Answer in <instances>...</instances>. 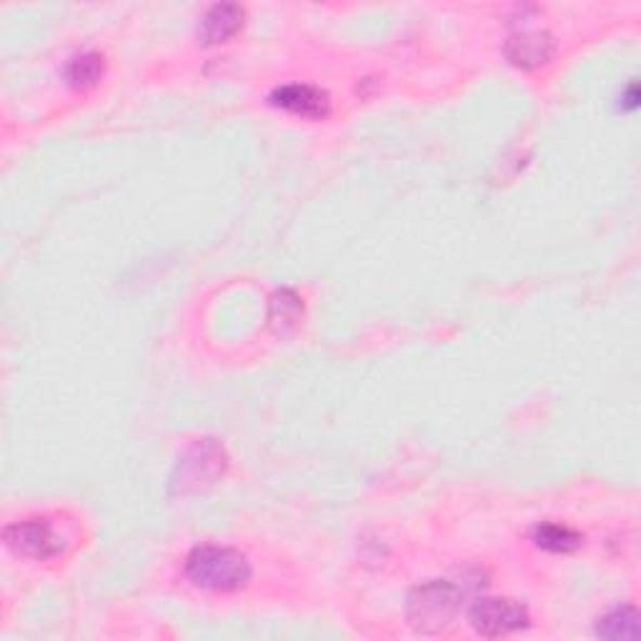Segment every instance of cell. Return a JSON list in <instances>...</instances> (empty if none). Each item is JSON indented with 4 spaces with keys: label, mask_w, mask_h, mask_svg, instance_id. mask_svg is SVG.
<instances>
[{
    "label": "cell",
    "mask_w": 641,
    "mask_h": 641,
    "mask_svg": "<svg viewBox=\"0 0 641 641\" xmlns=\"http://www.w3.org/2000/svg\"><path fill=\"white\" fill-rule=\"evenodd\" d=\"M185 576L206 591H239L251 579L248 559L229 547H198L185 559Z\"/></svg>",
    "instance_id": "6da1fadb"
},
{
    "label": "cell",
    "mask_w": 641,
    "mask_h": 641,
    "mask_svg": "<svg viewBox=\"0 0 641 641\" xmlns=\"http://www.w3.org/2000/svg\"><path fill=\"white\" fill-rule=\"evenodd\" d=\"M459 606L461 594L451 581H428L411 591L406 616L416 634H439L457 616Z\"/></svg>",
    "instance_id": "7a4b0ae2"
},
{
    "label": "cell",
    "mask_w": 641,
    "mask_h": 641,
    "mask_svg": "<svg viewBox=\"0 0 641 641\" xmlns=\"http://www.w3.org/2000/svg\"><path fill=\"white\" fill-rule=\"evenodd\" d=\"M469 619L478 634L493 639L524 629L529 624V612L514 599H482L474 604Z\"/></svg>",
    "instance_id": "3957f363"
},
{
    "label": "cell",
    "mask_w": 641,
    "mask_h": 641,
    "mask_svg": "<svg viewBox=\"0 0 641 641\" xmlns=\"http://www.w3.org/2000/svg\"><path fill=\"white\" fill-rule=\"evenodd\" d=\"M3 541L13 554L28 559H51L63 549V539L53 531V526L38 522V518L8 526Z\"/></svg>",
    "instance_id": "277c9868"
},
{
    "label": "cell",
    "mask_w": 641,
    "mask_h": 641,
    "mask_svg": "<svg viewBox=\"0 0 641 641\" xmlns=\"http://www.w3.org/2000/svg\"><path fill=\"white\" fill-rule=\"evenodd\" d=\"M271 101H273V105H279V108H283V111L296 113V116H302V118H313V120L326 118L329 108H331L329 95L313 86L275 88Z\"/></svg>",
    "instance_id": "5b68a950"
},
{
    "label": "cell",
    "mask_w": 641,
    "mask_h": 641,
    "mask_svg": "<svg viewBox=\"0 0 641 641\" xmlns=\"http://www.w3.org/2000/svg\"><path fill=\"white\" fill-rule=\"evenodd\" d=\"M551 55H554V38L549 34H539V30L511 36L507 43V59L516 68H539L549 63Z\"/></svg>",
    "instance_id": "8992f818"
},
{
    "label": "cell",
    "mask_w": 641,
    "mask_h": 641,
    "mask_svg": "<svg viewBox=\"0 0 641 641\" xmlns=\"http://www.w3.org/2000/svg\"><path fill=\"white\" fill-rule=\"evenodd\" d=\"M243 26V8L233 3L214 5L210 11L203 15L201 21V40L206 46L226 43V40L233 38Z\"/></svg>",
    "instance_id": "52a82bcc"
},
{
    "label": "cell",
    "mask_w": 641,
    "mask_h": 641,
    "mask_svg": "<svg viewBox=\"0 0 641 641\" xmlns=\"http://www.w3.org/2000/svg\"><path fill=\"white\" fill-rule=\"evenodd\" d=\"M226 469V459H223V449H218L216 444L206 446V457H203V464H196V457L193 451L189 453V459H183L178 464V472H181V482H174L176 486H181V491H189V486L198 489L203 484H210V478H216L218 474H223Z\"/></svg>",
    "instance_id": "ba28073f"
},
{
    "label": "cell",
    "mask_w": 641,
    "mask_h": 641,
    "mask_svg": "<svg viewBox=\"0 0 641 641\" xmlns=\"http://www.w3.org/2000/svg\"><path fill=\"white\" fill-rule=\"evenodd\" d=\"M639 612L634 606H619L604 619H599L597 634L604 639H637L639 637Z\"/></svg>",
    "instance_id": "9c48e42d"
},
{
    "label": "cell",
    "mask_w": 641,
    "mask_h": 641,
    "mask_svg": "<svg viewBox=\"0 0 641 641\" xmlns=\"http://www.w3.org/2000/svg\"><path fill=\"white\" fill-rule=\"evenodd\" d=\"M534 541L539 543L541 549L554 551V554H566V551H574L581 543V537L576 531H572L569 526H559V524H541L534 531Z\"/></svg>",
    "instance_id": "30bf717a"
},
{
    "label": "cell",
    "mask_w": 641,
    "mask_h": 641,
    "mask_svg": "<svg viewBox=\"0 0 641 641\" xmlns=\"http://www.w3.org/2000/svg\"><path fill=\"white\" fill-rule=\"evenodd\" d=\"M103 76V59L99 53H84L70 61L68 80L76 88H88Z\"/></svg>",
    "instance_id": "8fae6325"
}]
</instances>
